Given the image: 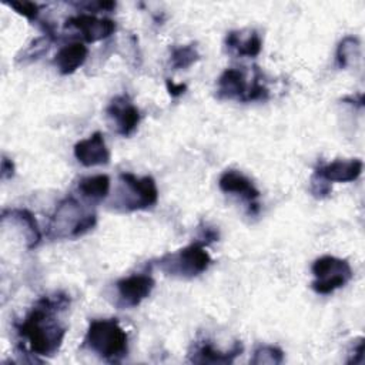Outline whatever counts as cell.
Listing matches in <instances>:
<instances>
[{"label":"cell","mask_w":365,"mask_h":365,"mask_svg":"<svg viewBox=\"0 0 365 365\" xmlns=\"http://www.w3.org/2000/svg\"><path fill=\"white\" fill-rule=\"evenodd\" d=\"M70 297L64 292L44 295L33 305L21 322L16 324L20 344L36 356H53L60 349L66 327L57 319V314L67 309Z\"/></svg>","instance_id":"cell-1"},{"label":"cell","mask_w":365,"mask_h":365,"mask_svg":"<svg viewBox=\"0 0 365 365\" xmlns=\"http://www.w3.org/2000/svg\"><path fill=\"white\" fill-rule=\"evenodd\" d=\"M83 346L107 362H120L128 352V336L117 318L93 319L87 328Z\"/></svg>","instance_id":"cell-2"},{"label":"cell","mask_w":365,"mask_h":365,"mask_svg":"<svg viewBox=\"0 0 365 365\" xmlns=\"http://www.w3.org/2000/svg\"><path fill=\"white\" fill-rule=\"evenodd\" d=\"M97 224V215L84 211L74 197H66L51 215L50 232L57 238H78L91 231Z\"/></svg>","instance_id":"cell-3"},{"label":"cell","mask_w":365,"mask_h":365,"mask_svg":"<svg viewBox=\"0 0 365 365\" xmlns=\"http://www.w3.org/2000/svg\"><path fill=\"white\" fill-rule=\"evenodd\" d=\"M155 265L165 275L187 279L207 271L211 265V257L202 242L194 241L178 251L164 254L157 259Z\"/></svg>","instance_id":"cell-4"},{"label":"cell","mask_w":365,"mask_h":365,"mask_svg":"<svg viewBox=\"0 0 365 365\" xmlns=\"http://www.w3.org/2000/svg\"><path fill=\"white\" fill-rule=\"evenodd\" d=\"M158 200L157 184L153 177H135L131 173L120 174L118 195L113 204L121 211H137L153 207Z\"/></svg>","instance_id":"cell-5"},{"label":"cell","mask_w":365,"mask_h":365,"mask_svg":"<svg viewBox=\"0 0 365 365\" xmlns=\"http://www.w3.org/2000/svg\"><path fill=\"white\" fill-rule=\"evenodd\" d=\"M217 97L220 100H237L242 103L264 101L268 98V88L261 84L258 70H255V76L248 83L242 70L227 68L218 77Z\"/></svg>","instance_id":"cell-6"},{"label":"cell","mask_w":365,"mask_h":365,"mask_svg":"<svg viewBox=\"0 0 365 365\" xmlns=\"http://www.w3.org/2000/svg\"><path fill=\"white\" fill-rule=\"evenodd\" d=\"M311 271L315 277L311 287L317 294L328 295L342 288L352 278V268L346 259L322 255L312 262Z\"/></svg>","instance_id":"cell-7"},{"label":"cell","mask_w":365,"mask_h":365,"mask_svg":"<svg viewBox=\"0 0 365 365\" xmlns=\"http://www.w3.org/2000/svg\"><path fill=\"white\" fill-rule=\"evenodd\" d=\"M155 281L150 274H133L124 277L115 282L117 289V305L123 308H133L141 304L147 297H150L154 289Z\"/></svg>","instance_id":"cell-8"},{"label":"cell","mask_w":365,"mask_h":365,"mask_svg":"<svg viewBox=\"0 0 365 365\" xmlns=\"http://www.w3.org/2000/svg\"><path fill=\"white\" fill-rule=\"evenodd\" d=\"M106 114L111 120L115 133L123 137L131 135L141 118L140 110L133 104L127 94L115 96L107 106Z\"/></svg>","instance_id":"cell-9"},{"label":"cell","mask_w":365,"mask_h":365,"mask_svg":"<svg viewBox=\"0 0 365 365\" xmlns=\"http://www.w3.org/2000/svg\"><path fill=\"white\" fill-rule=\"evenodd\" d=\"M218 187L222 192L238 195L247 201L250 214H258L259 191L247 175L237 170H225L218 180Z\"/></svg>","instance_id":"cell-10"},{"label":"cell","mask_w":365,"mask_h":365,"mask_svg":"<svg viewBox=\"0 0 365 365\" xmlns=\"http://www.w3.org/2000/svg\"><path fill=\"white\" fill-rule=\"evenodd\" d=\"M66 27L76 29L86 43H96L114 34L117 26L111 19H98L94 14H77L66 20Z\"/></svg>","instance_id":"cell-11"},{"label":"cell","mask_w":365,"mask_h":365,"mask_svg":"<svg viewBox=\"0 0 365 365\" xmlns=\"http://www.w3.org/2000/svg\"><path fill=\"white\" fill-rule=\"evenodd\" d=\"M74 157L84 167L106 165L110 163V151L100 131H96L88 138L80 140L74 145Z\"/></svg>","instance_id":"cell-12"},{"label":"cell","mask_w":365,"mask_h":365,"mask_svg":"<svg viewBox=\"0 0 365 365\" xmlns=\"http://www.w3.org/2000/svg\"><path fill=\"white\" fill-rule=\"evenodd\" d=\"M362 173V161L359 158L335 160L315 168L314 174L327 180L328 182H351Z\"/></svg>","instance_id":"cell-13"},{"label":"cell","mask_w":365,"mask_h":365,"mask_svg":"<svg viewBox=\"0 0 365 365\" xmlns=\"http://www.w3.org/2000/svg\"><path fill=\"white\" fill-rule=\"evenodd\" d=\"M244 351L241 341H235L230 351L221 352L215 349L210 342L204 341L194 348V352L190 354V359L195 364H232L234 359Z\"/></svg>","instance_id":"cell-14"},{"label":"cell","mask_w":365,"mask_h":365,"mask_svg":"<svg viewBox=\"0 0 365 365\" xmlns=\"http://www.w3.org/2000/svg\"><path fill=\"white\" fill-rule=\"evenodd\" d=\"M88 56V48L84 43L81 41H74L70 43L64 47H61L56 57H54V64L60 74L68 76L73 74L77 68H80Z\"/></svg>","instance_id":"cell-15"},{"label":"cell","mask_w":365,"mask_h":365,"mask_svg":"<svg viewBox=\"0 0 365 365\" xmlns=\"http://www.w3.org/2000/svg\"><path fill=\"white\" fill-rule=\"evenodd\" d=\"M9 220L10 222L17 224L19 227L24 228L26 231V242L27 248L33 250L36 248L40 241H41V231L38 228V224L34 218V215L26 210V208H10V210H3L1 214V221Z\"/></svg>","instance_id":"cell-16"},{"label":"cell","mask_w":365,"mask_h":365,"mask_svg":"<svg viewBox=\"0 0 365 365\" xmlns=\"http://www.w3.org/2000/svg\"><path fill=\"white\" fill-rule=\"evenodd\" d=\"M225 46L228 50H234L238 56L255 57L262 48V41L259 34L254 30H251L247 37L242 36V31H230L225 36Z\"/></svg>","instance_id":"cell-17"},{"label":"cell","mask_w":365,"mask_h":365,"mask_svg":"<svg viewBox=\"0 0 365 365\" xmlns=\"http://www.w3.org/2000/svg\"><path fill=\"white\" fill-rule=\"evenodd\" d=\"M110 177L106 174L84 177L78 181L77 190L81 197L90 202H100L110 194Z\"/></svg>","instance_id":"cell-18"},{"label":"cell","mask_w":365,"mask_h":365,"mask_svg":"<svg viewBox=\"0 0 365 365\" xmlns=\"http://www.w3.org/2000/svg\"><path fill=\"white\" fill-rule=\"evenodd\" d=\"M361 43L356 36H345L336 46L335 61L339 68L349 67L355 58H358Z\"/></svg>","instance_id":"cell-19"},{"label":"cell","mask_w":365,"mask_h":365,"mask_svg":"<svg viewBox=\"0 0 365 365\" xmlns=\"http://www.w3.org/2000/svg\"><path fill=\"white\" fill-rule=\"evenodd\" d=\"M200 60V53L195 47V44H184V46H177L171 50L170 56V64L174 70H184L191 67Z\"/></svg>","instance_id":"cell-20"},{"label":"cell","mask_w":365,"mask_h":365,"mask_svg":"<svg viewBox=\"0 0 365 365\" xmlns=\"http://www.w3.org/2000/svg\"><path fill=\"white\" fill-rule=\"evenodd\" d=\"M284 361V351L274 345H259L251 358L252 365H278Z\"/></svg>","instance_id":"cell-21"},{"label":"cell","mask_w":365,"mask_h":365,"mask_svg":"<svg viewBox=\"0 0 365 365\" xmlns=\"http://www.w3.org/2000/svg\"><path fill=\"white\" fill-rule=\"evenodd\" d=\"M6 4L9 7H11L13 10H16L20 16L26 17L30 21H36L40 13V6L37 3L33 1H26V0H11V1H6Z\"/></svg>","instance_id":"cell-22"},{"label":"cell","mask_w":365,"mask_h":365,"mask_svg":"<svg viewBox=\"0 0 365 365\" xmlns=\"http://www.w3.org/2000/svg\"><path fill=\"white\" fill-rule=\"evenodd\" d=\"M51 41H53V38L46 36V34L38 37V38H36V40H33L31 44L23 51V57H20L17 60H21V58H23V61L24 60H37L44 51H47L48 44Z\"/></svg>","instance_id":"cell-23"},{"label":"cell","mask_w":365,"mask_h":365,"mask_svg":"<svg viewBox=\"0 0 365 365\" xmlns=\"http://www.w3.org/2000/svg\"><path fill=\"white\" fill-rule=\"evenodd\" d=\"M309 190L315 198H325L331 194L332 188H331V182H328L327 180L321 178L317 174H312L311 182H309Z\"/></svg>","instance_id":"cell-24"},{"label":"cell","mask_w":365,"mask_h":365,"mask_svg":"<svg viewBox=\"0 0 365 365\" xmlns=\"http://www.w3.org/2000/svg\"><path fill=\"white\" fill-rule=\"evenodd\" d=\"M218 238H220L218 230H215L214 227H210V225L205 224V225H202V227L200 228V237H198L197 241L202 242L204 245H208V244H211V242L218 241Z\"/></svg>","instance_id":"cell-25"},{"label":"cell","mask_w":365,"mask_h":365,"mask_svg":"<svg viewBox=\"0 0 365 365\" xmlns=\"http://www.w3.org/2000/svg\"><path fill=\"white\" fill-rule=\"evenodd\" d=\"M14 171H16V167H14V163L7 158L6 155L1 157V168H0V174H1V178L3 180H9L14 175Z\"/></svg>","instance_id":"cell-26"},{"label":"cell","mask_w":365,"mask_h":365,"mask_svg":"<svg viewBox=\"0 0 365 365\" xmlns=\"http://www.w3.org/2000/svg\"><path fill=\"white\" fill-rule=\"evenodd\" d=\"M165 87H167V91L171 97H178V96L184 94L185 90H187V84H184V83L175 84L171 78H165Z\"/></svg>","instance_id":"cell-27"},{"label":"cell","mask_w":365,"mask_h":365,"mask_svg":"<svg viewBox=\"0 0 365 365\" xmlns=\"http://www.w3.org/2000/svg\"><path fill=\"white\" fill-rule=\"evenodd\" d=\"M364 359V339L359 338L356 348H354V355L348 359V364H361Z\"/></svg>","instance_id":"cell-28"},{"label":"cell","mask_w":365,"mask_h":365,"mask_svg":"<svg viewBox=\"0 0 365 365\" xmlns=\"http://www.w3.org/2000/svg\"><path fill=\"white\" fill-rule=\"evenodd\" d=\"M344 101H345V103H349V104H356L358 107H362V106H364V94L359 93L356 97H354V96L344 97Z\"/></svg>","instance_id":"cell-29"}]
</instances>
